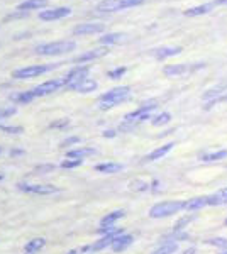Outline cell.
<instances>
[{
  "label": "cell",
  "mask_w": 227,
  "mask_h": 254,
  "mask_svg": "<svg viewBox=\"0 0 227 254\" xmlns=\"http://www.w3.org/2000/svg\"><path fill=\"white\" fill-rule=\"evenodd\" d=\"M131 98V88L129 87H117L112 88L109 92H105L104 95L98 100V107L102 110H109L115 107V105H121L124 102H127Z\"/></svg>",
  "instance_id": "1"
},
{
  "label": "cell",
  "mask_w": 227,
  "mask_h": 254,
  "mask_svg": "<svg viewBox=\"0 0 227 254\" xmlns=\"http://www.w3.org/2000/svg\"><path fill=\"white\" fill-rule=\"evenodd\" d=\"M76 48V44L73 41H56V43H48V44H39L36 48V55L39 56H56V55H65Z\"/></svg>",
  "instance_id": "2"
},
{
  "label": "cell",
  "mask_w": 227,
  "mask_h": 254,
  "mask_svg": "<svg viewBox=\"0 0 227 254\" xmlns=\"http://www.w3.org/2000/svg\"><path fill=\"white\" fill-rule=\"evenodd\" d=\"M183 205H185V202H176V200L156 203L154 207L150 208V217L151 219H164V217L175 215V214H178L180 210H183Z\"/></svg>",
  "instance_id": "3"
},
{
  "label": "cell",
  "mask_w": 227,
  "mask_h": 254,
  "mask_svg": "<svg viewBox=\"0 0 227 254\" xmlns=\"http://www.w3.org/2000/svg\"><path fill=\"white\" fill-rule=\"evenodd\" d=\"M158 107H159V105H158V102H156V100L144 102V104L138 110L127 114V116L124 117V119H126L124 122H127V124H131V126H136L138 122H143V121H146V119H151V114L154 112Z\"/></svg>",
  "instance_id": "4"
},
{
  "label": "cell",
  "mask_w": 227,
  "mask_h": 254,
  "mask_svg": "<svg viewBox=\"0 0 227 254\" xmlns=\"http://www.w3.org/2000/svg\"><path fill=\"white\" fill-rule=\"evenodd\" d=\"M143 0H104V2L98 3L97 10L100 12H119L124 9H129V7L141 5Z\"/></svg>",
  "instance_id": "5"
},
{
  "label": "cell",
  "mask_w": 227,
  "mask_h": 254,
  "mask_svg": "<svg viewBox=\"0 0 227 254\" xmlns=\"http://www.w3.org/2000/svg\"><path fill=\"white\" fill-rule=\"evenodd\" d=\"M56 66L55 64H43V66H27V68H22V69H17V71H14V78H19V80H29V78H36V76L43 75V73L46 71H51V69H55Z\"/></svg>",
  "instance_id": "6"
},
{
  "label": "cell",
  "mask_w": 227,
  "mask_h": 254,
  "mask_svg": "<svg viewBox=\"0 0 227 254\" xmlns=\"http://www.w3.org/2000/svg\"><path fill=\"white\" fill-rule=\"evenodd\" d=\"M122 234V229L121 227H115L114 231H110L109 234H107L105 237H102L100 241H97L93 246H85L81 251L83 253H88V251H100V249H105V248H109V246H112L114 244V241H115V237L117 236H121Z\"/></svg>",
  "instance_id": "7"
},
{
  "label": "cell",
  "mask_w": 227,
  "mask_h": 254,
  "mask_svg": "<svg viewBox=\"0 0 227 254\" xmlns=\"http://www.w3.org/2000/svg\"><path fill=\"white\" fill-rule=\"evenodd\" d=\"M17 187L20 191L34 193V195H53L60 191V188L55 185H29V183H19Z\"/></svg>",
  "instance_id": "8"
},
{
  "label": "cell",
  "mask_w": 227,
  "mask_h": 254,
  "mask_svg": "<svg viewBox=\"0 0 227 254\" xmlns=\"http://www.w3.org/2000/svg\"><path fill=\"white\" fill-rule=\"evenodd\" d=\"M88 71L90 68L88 66H78V68H73L72 71L68 73L67 76H65V81H67V88H75L80 81L86 80V76H88Z\"/></svg>",
  "instance_id": "9"
},
{
  "label": "cell",
  "mask_w": 227,
  "mask_h": 254,
  "mask_svg": "<svg viewBox=\"0 0 227 254\" xmlns=\"http://www.w3.org/2000/svg\"><path fill=\"white\" fill-rule=\"evenodd\" d=\"M205 64L204 63H199V64H168V66H164L163 73L166 76H181V75H187V73L193 71V69L197 68H204Z\"/></svg>",
  "instance_id": "10"
},
{
  "label": "cell",
  "mask_w": 227,
  "mask_h": 254,
  "mask_svg": "<svg viewBox=\"0 0 227 254\" xmlns=\"http://www.w3.org/2000/svg\"><path fill=\"white\" fill-rule=\"evenodd\" d=\"M63 87H67V81H65V78L49 80V81H46V83H41L39 87H36L34 93H36V97H43V95H48V93L56 92V90H60Z\"/></svg>",
  "instance_id": "11"
},
{
  "label": "cell",
  "mask_w": 227,
  "mask_h": 254,
  "mask_svg": "<svg viewBox=\"0 0 227 254\" xmlns=\"http://www.w3.org/2000/svg\"><path fill=\"white\" fill-rule=\"evenodd\" d=\"M122 217H124V210H115V212H110V214H107L104 219H102L98 232H105V234H109L110 231H114V229H115L114 224L117 222L119 219H122Z\"/></svg>",
  "instance_id": "12"
},
{
  "label": "cell",
  "mask_w": 227,
  "mask_h": 254,
  "mask_svg": "<svg viewBox=\"0 0 227 254\" xmlns=\"http://www.w3.org/2000/svg\"><path fill=\"white\" fill-rule=\"evenodd\" d=\"M72 14L70 7H58V9H51V10H43L39 14L41 20H56V19H63L68 17Z\"/></svg>",
  "instance_id": "13"
},
{
  "label": "cell",
  "mask_w": 227,
  "mask_h": 254,
  "mask_svg": "<svg viewBox=\"0 0 227 254\" xmlns=\"http://www.w3.org/2000/svg\"><path fill=\"white\" fill-rule=\"evenodd\" d=\"M104 24H80L73 29V34L81 36V34H98V32H104Z\"/></svg>",
  "instance_id": "14"
},
{
  "label": "cell",
  "mask_w": 227,
  "mask_h": 254,
  "mask_svg": "<svg viewBox=\"0 0 227 254\" xmlns=\"http://www.w3.org/2000/svg\"><path fill=\"white\" fill-rule=\"evenodd\" d=\"M175 147V142H168V144H164V146H161L158 147V149H154L152 153H150L148 156H144L143 161L144 163H151V161H156V159H161L163 156H166L168 153Z\"/></svg>",
  "instance_id": "15"
},
{
  "label": "cell",
  "mask_w": 227,
  "mask_h": 254,
  "mask_svg": "<svg viewBox=\"0 0 227 254\" xmlns=\"http://www.w3.org/2000/svg\"><path fill=\"white\" fill-rule=\"evenodd\" d=\"M107 53H109V49H107V48L90 49V51H86V53H83V55L78 56V58H76L75 61H76V63H85V61H92V60L102 58V56H105Z\"/></svg>",
  "instance_id": "16"
},
{
  "label": "cell",
  "mask_w": 227,
  "mask_h": 254,
  "mask_svg": "<svg viewBox=\"0 0 227 254\" xmlns=\"http://www.w3.org/2000/svg\"><path fill=\"white\" fill-rule=\"evenodd\" d=\"M93 154H97V149H93V147H78V149L68 151L67 158H70V159H81V161H83V158L93 156Z\"/></svg>",
  "instance_id": "17"
},
{
  "label": "cell",
  "mask_w": 227,
  "mask_h": 254,
  "mask_svg": "<svg viewBox=\"0 0 227 254\" xmlns=\"http://www.w3.org/2000/svg\"><path fill=\"white\" fill-rule=\"evenodd\" d=\"M209 205V196H197V198H192L188 202H185L183 210L193 212V210H200V208Z\"/></svg>",
  "instance_id": "18"
},
{
  "label": "cell",
  "mask_w": 227,
  "mask_h": 254,
  "mask_svg": "<svg viewBox=\"0 0 227 254\" xmlns=\"http://www.w3.org/2000/svg\"><path fill=\"white\" fill-rule=\"evenodd\" d=\"M181 53L180 46H164V48H158L154 49V56L158 60H164V58H170V56H176Z\"/></svg>",
  "instance_id": "19"
},
{
  "label": "cell",
  "mask_w": 227,
  "mask_h": 254,
  "mask_svg": "<svg viewBox=\"0 0 227 254\" xmlns=\"http://www.w3.org/2000/svg\"><path fill=\"white\" fill-rule=\"evenodd\" d=\"M214 7H216V3L209 2V3H204V5H199V7H193V9L185 10V15H187V17H197V15H205V14H209V12L214 9Z\"/></svg>",
  "instance_id": "20"
},
{
  "label": "cell",
  "mask_w": 227,
  "mask_h": 254,
  "mask_svg": "<svg viewBox=\"0 0 227 254\" xmlns=\"http://www.w3.org/2000/svg\"><path fill=\"white\" fill-rule=\"evenodd\" d=\"M133 241H134L133 236H124V234H121V236L115 237L114 244L110 246V248H112L115 253H121V251H124V249L127 248V246L133 244Z\"/></svg>",
  "instance_id": "21"
},
{
  "label": "cell",
  "mask_w": 227,
  "mask_h": 254,
  "mask_svg": "<svg viewBox=\"0 0 227 254\" xmlns=\"http://www.w3.org/2000/svg\"><path fill=\"white\" fill-rule=\"evenodd\" d=\"M227 203V187L221 188L219 191H216L214 195L209 196V205L217 207V205H226Z\"/></svg>",
  "instance_id": "22"
},
{
  "label": "cell",
  "mask_w": 227,
  "mask_h": 254,
  "mask_svg": "<svg viewBox=\"0 0 227 254\" xmlns=\"http://www.w3.org/2000/svg\"><path fill=\"white\" fill-rule=\"evenodd\" d=\"M44 244H46V239H43V237H36V239L29 241V243L26 244V248H24V251H26V254H36L44 248Z\"/></svg>",
  "instance_id": "23"
},
{
  "label": "cell",
  "mask_w": 227,
  "mask_h": 254,
  "mask_svg": "<svg viewBox=\"0 0 227 254\" xmlns=\"http://www.w3.org/2000/svg\"><path fill=\"white\" fill-rule=\"evenodd\" d=\"M122 41H126V34H122V32H112V34H105L98 38L100 44H117L122 43Z\"/></svg>",
  "instance_id": "24"
},
{
  "label": "cell",
  "mask_w": 227,
  "mask_h": 254,
  "mask_svg": "<svg viewBox=\"0 0 227 254\" xmlns=\"http://www.w3.org/2000/svg\"><path fill=\"white\" fill-rule=\"evenodd\" d=\"M10 98L17 104H29L36 98L34 90H29V92H19V93H12Z\"/></svg>",
  "instance_id": "25"
},
{
  "label": "cell",
  "mask_w": 227,
  "mask_h": 254,
  "mask_svg": "<svg viewBox=\"0 0 227 254\" xmlns=\"http://www.w3.org/2000/svg\"><path fill=\"white\" fill-rule=\"evenodd\" d=\"M48 5V0H26L19 5V10H36Z\"/></svg>",
  "instance_id": "26"
},
{
  "label": "cell",
  "mask_w": 227,
  "mask_h": 254,
  "mask_svg": "<svg viewBox=\"0 0 227 254\" xmlns=\"http://www.w3.org/2000/svg\"><path fill=\"white\" fill-rule=\"evenodd\" d=\"M73 90H76V92H80V93H90V92H95L97 90V81H93V80H90V78H86L83 81H80V83L76 85Z\"/></svg>",
  "instance_id": "27"
},
{
  "label": "cell",
  "mask_w": 227,
  "mask_h": 254,
  "mask_svg": "<svg viewBox=\"0 0 227 254\" xmlns=\"http://www.w3.org/2000/svg\"><path fill=\"white\" fill-rule=\"evenodd\" d=\"M122 168L124 166L119 165V163H104V165H97V166H95V170L100 171V173L110 175V173H117V171H121Z\"/></svg>",
  "instance_id": "28"
},
{
  "label": "cell",
  "mask_w": 227,
  "mask_h": 254,
  "mask_svg": "<svg viewBox=\"0 0 227 254\" xmlns=\"http://www.w3.org/2000/svg\"><path fill=\"white\" fill-rule=\"evenodd\" d=\"M176 249H178V243H175V241H168V243H164L152 254H175Z\"/></svg>",
  "instance_id": "29"
},
{
  "label": "cell",
  "mask_w": 227,
  "mask_h": 254,
  "mask_svg": "<svg viewBox=\"0 0 227 254\" xmlns=\"http://www.w3.org/2000/svg\"><path fill=\"white\" fill-rule=\"evenodd\" d=\"M227 158V149H221L217 153H210L202 156V161H219V159H226Z\"/></svg>",
  "instance_id": "30"
},
{
  "label": "cell",
  "mask_w": 227,
  "mask_h": 254,
  "mask_svg": "<svg viewBox=\"0 0 227 254\" xmlns=\"http://www.w3.org/2000/svg\"><path fill=\"white\" fill-rule=\"evenodd\" d=\"M171 121V114L168 112H161L156 117H152V126H164Z\"/></svg>",
  "instance_id": "31"
},
{
  "label": "cell",
  "mask_w": 227,
  "mask_h": 254,
  "mask_svg": "<svg viewBox=\"0 0 227 254\" xmlns=\"http://www.w3.org/2000/svg\"><path fill=\"white\" fill-rule=\"evenodd\" d=\"M195 219V215H187V217H181V219L178 220V222L175 224V232H178L181 231L183 227H187V225L192 222V220Z\"/></svg>",
  "instance_id": "32"
},
{
  "label": "cell",
  "mask_w": 227,
  "mask_h": 254,
  "mask_svg": "<svg viewBox=\"0 0 227 254\" xmlns=\"http://www.w3.org/2000/svg\"><path fill=\"white\" fill-rule=\"evenodd\" d=\"M0 130L2 132H5V134H20L22 132V127H17V126H3V124H0Z\"/></svg>",
  "instance_id": "33"
},
{
  "label": "cell",
  "mask_w": 227,
  "mask_h": 254,
  "mask_svg": "<svg viewBox=\"0 0 227 254\" xmlns=\"http://www.w3.org/2000/svg\"><path fill=\"white\" fill-rule=\"evenodd\" d=\"M221 102H227V92H226V93H222L221 97L214 98V100H209V102H207V105H205V109L214 107V105H216V104H221Z\"/></svg>",
  "instance_id": "34"
},
{
  "label": "cell",
  "mask_w": 227,
  "mask_h": 254,
  "mask_svg": "<svg viewBox=\"0 0 227 254\" xmlns=\"http://www.w3.org/2000/svg\"><path fill=\"white\" fill-rule=\"evenodd\" d=\"M207 244L217 246V248H226L227 249V239H222V237H216V239H209Z\"/></svg>",
  "instance_id": "35"
},
{
  "label": "cell",
  "mask_w": 227,
  "mask_h": 254,
  "mask_svg": "<svg viewBox=\"0 0 227 254\" xmlns=\"http://www.w3.org/2000/svg\"><path fill=\"white\" fill-rule=\"evenodd\" d=\"M15 112H17V109H15V107H7V109H0V119H7V117L14 116Z\"/></svg>",
  "instance_id": "36"
},
{
  "label": "cell",
  "mask_w": 227,
  "mask_h": 254,
  "mask_svg": "<svg viewBox=\"0 0 227 254\" xmlns=\"http://www.w3.org/2000/svg\"><path fill=\"white\" fill-rule=\"evenodd\" d=\"M81 165V159H67L61 163V168H76Z\"/></svg>",
  "instance_id": "37"
},
{
  "label": "cell",
  "mask_w": 227,
  "mask_h": 254,
  "mask_svg": "<svg viewBox=\"0 0 227 254\" xmlns=\"http://www.w3.org/2000/svg\"><path fill=\"white\" fill-rule=\"evenodd\" d=\"M53 170H55V166H53V165H41V166L36 168L34 171L38 175H43V173H49V171H53Z\"/></svg>",
  "instance_id": "38"
},
{
  "label": "cell",
  "mask_w": 227,
  "mask_h": 254,
  "mask_svg": "<svg viewBox=\"0 0 227 254\" xmlns=\"http://www.w3.org/2000/svg\"><path fill=\"white\" fill-rule=\"evenodd\" d=\"M131 188L136 190V191H144L148 188V185L144 182H133V183H131Z\"/></svg>",
  "instance_id": "39"
},
{
  "label": "cell",
  "mask_w": 227,
  "mask_h": 254,
  "mask_svg": "<svg viewBox=\"0 0 227 254\" xmlns=\"http://www.w3.org/2000/svg\"><path fill=\"white\" fill-rule=\"evenodd\" d=\"M124 73H126V68H119V69H114V71H110L109 73V76L112 80H119L121 78V76L124 75Z\"/></svg>",
  "instance_id": "40"
},
{
  "label": "cell",
  "mask_w": 227,
  "mask_h": 254,
  "mask_svg": "<svg viewBox=\"0 0 227 254\" xmlns=\"http://www.w3.org/2000/svg\"><path fill=\"white\" fill-rule=\"evenodd\" d=\"M80 142V137H68L67 141L61 142L60 147H67V146H72V144H78Z\"/></svg>",
  "instance_id": "41"
},
{
  "label": "cell",
  "mask_w": 227,
  "mask_h": 254,
  "mask_svg": "<svg viewBox=\"0 0 227 254\" xmlns=\"http://www.w3.org/2000/svg\"><path fill=\"white\" fill-rule=\"evenodd\" d=\"M65 126H68L67 119H63V121H58V122H53V124L49 126V127H51V129H55V127H65Z\"/></svg>",
  "instance_id": "42"
},
{
  "label": "cell",
  "mask_w": 227,
  "mask_h": 254,
  "mask_svg": "<svg viewBox=\"0 0 227 254\" xmlns=\"http://www.w3.org/2000/svg\"><path fill=\"white\" fill-rule=\"evenodd\" d=\"M216 5H227V0H216Z\"/></svg>",
  "instance_id": "43"
},
{
  "label": "cell",
  "mask_w": 227,
  "mask_h": 254,
  "mask_svg": "<svg viewBox=\"0 0 227 254\" xmlns=\"http://www.w3.org/2000/svg\"><path fill=\"white\" fill-rule=\"evenodd\" d=\"M114 136H115L114 130H107V132H105V137H114Z\"/></svg>",
  "instance_id": "44"
},
{
  "label": "cell",
  "mask_w": 227,
  "mask_h": 254,
  "mask_svg": "<svg viewBox=\"0 0 227 254\" xmlns=\"http://www.w3.org/2000/svg\"><path fill=\"white\" fill-rule=\"evenodd\" d=\"M193 253H195V248H190V249L185 251V254H193Z\"/></svg>",
  "instance_id": "45"
},
{
  "label": "cell",
  "mask_w": 227,
  "mask_h": 254,
  "mask_svg": "<svg viewBox=\"0 0 227 254\" xmlns=\"http://www.w3.org/2000/svg\"><path fill=\"white\" fill-rule=\"evenodd\" d=\"M17 154H22V151H17V149L12 151V156H17Z\"/></svg>",
  "instance_id": "46"
},
{
  "label": "cell",
  "mask_w": 227,
  "mask_h": 254,
  "mask_svg": "<svg viewBox=\"0 0 227 254\" xmlns=\"http://www.w3.org/2000/svg\"><path fill=\"white\" fill-rule=\"evenodd\" d=\"M78 253H80V251H76V249H73V251H68L67 254H78Z\"/></svg>",
  "instance_id": "47"
},
{
  "label": "cell",
  "mask_w": 227,
  "mask_h": 254,
  "mask_svg": "<svg viewBox=\"0 0 227 254\" xmlns=\"http://www.w3.org/2000/svg\"><path fill=\"white\" fill-rule=\"evenodd\" d=\"M219 254H227V249H226V251H222V253H219Z\"/></svg>",
  "instance_id": "48"
},
{
  "label": "cell",
  "mask_w": 227,
  "mask_h": 254,
  "mask_svg": "<svg viewBox=\"0 0 227 254\" xmlns=\"http://www.w3.org/2000/svg\"><path fill=\"white\" fill-rule=\"evenodd\" d=\"M0 154H2V147H0Z\"/></svg>",
  "instance_id": "49"
},
{
  "label": "cell",
  "mask_w": 227,
  "mask_h": 254,
  "mask_svg": "<svg viewBox=\"0 0 227 254\" xmlns=\"http://www.w3.org/2000/svg\"><path fill=\"white\" fill-rule=\"evenodd\" d=\"M224 224H226V225H227V219H226V222H224Z\"/></svg>",
  "instance_id": "50"
}]
</instances>
